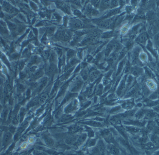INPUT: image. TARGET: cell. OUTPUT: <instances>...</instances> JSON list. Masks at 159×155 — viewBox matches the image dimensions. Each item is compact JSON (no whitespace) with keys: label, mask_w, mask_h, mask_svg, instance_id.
I'll return each mask as SVG.
<instances>
[{"label":"cell","mask_w":159,"mask_h":155,"mask_svg":"<svg viewBox=\"0 0 159 155\" xmlns=\"http://www.w3.org/2000/svg\"><path fill=\"white\" fill-rule=\"evenodd\" d=\"M36 155H47L46 153L42 152H38L36 154Z\"/></svg>","instance_id":"cell-8"},{"label":"cell","mask_w":159,"mask_h":155,"mask_svg":"<svg viewBox=\"0 0 159 155\" xmlns=\"http://www.w3.org/2000/svg\"><path fill=\"white\" fill-rule=\"evenodd\" d=\"M147 36L144 33L141 34L140 36H139V37L137 38V41L138 42H140L141 43H144L147 39Z\"/></svg>","instance_id":"cell-2"},{"label":"cell","mask_w":159,"mask_h":155,"mask_svg":"<svg viewBox=\"0 0 159 155\" xmlns=\"http://www.w3.org/2000/svg\"><path fill=\"white\" fill-rule=\"evenodd\" d=\"M110 152L112 155H117L119 154V150L115 146H112L110 147Z\"/></svg>","instance_id":"cell-4"},{"label":"cell","mask_w":159,"mask_h":155,"mask_svg":"<svg viewBox=\"0 0 159 155\" xmlns=\"http://www.w3.org/2000/svg\"><path fill=\"white\" fill-rule=\"evenodd\" d=\"M1 107L0 106V111H1Z\"/></svg>","instance_id":"cell-9"},{"label":"cell","mask_w":159,"mask_h":155,"mask_svg":"<svg viewBox=\"0 0 159 155\" xmlns=\"http://www.w3.org/2000/svg\"><path fill=\"white\" fill-rule=\"evenodd\" d=\"M4 8L5 10L6 11H7L8 12L10 13H14L16 12L15 8H14L9 4H7V3H6L4 5Z\"/></svg>","instance_id":"cell-1"},{"label":"cell","mask_w":159,"mask_h":155,"mask_svg":"<svg viewBox=\"0 0 159 155\" xmlns=\"http://www.w3.org/2000/svg\"><path fill=\"white\" fill-rule=\"evenodd\" d=\"M45 141L46 144L47 145H49V146H51V145H53V144H54L53 140L50 137H46L45 139Z\"/></svg>","instance_id":"cell-5"},{"label":"cell","mask_w":159,"mask_h":155,"mask_svg":"<svg viewBox=\"0 0 159 155\" xmlns=\"http://www.w3.org/2000/svg\"><path fill=\"white\" fill-rule=\"evenodd\" d=\"M86 135H82L81 136L78 138V139H77V142H76V144H77V145H81L82 143H83V142L84 141L85 139H86Z\"/></svg>","instance_id":"cell-3"},{"label":"cell","mask_w":159,"mask_h":155,"mask_svg":"<svg viewBox=\"0 0 159 155\" xmlns=\"http://www.w3.org/2000/svg\"><path fill=\"white\" fill-rule=\"evenodd\" d=\"M41 99H43V100H46L47 99H48V95L46 93H43V94H41Z\"/></svg>","instance_id":"cell-7"},{"label":"cell","mask_w":159,"mask_h":155,"mask_svg":"<svg viewBox=\"0 0 159 155\" xmlns=\"http://www.w3.org/2000/svg\"><path fill=\"white\" fill-rule=\"evenodd\" d=\"M76 140V137H70V138L67 139L66 140V142L68 144H73L75 142Z\"/></svg>","instance_id":"cell-6"}]
</instances>
